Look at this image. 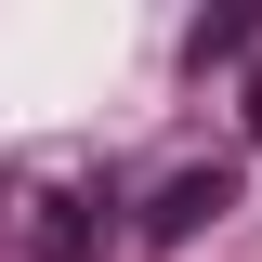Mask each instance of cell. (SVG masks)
<instances>
[{
  "instance_id": "1",
  "label": "cell",
  "mask_w": 262,
  "mask_h": 262,
  "mask_svg": "<svg viewBox=\"0 0 262 262\" xmlns=\"http://www.w3.org/2000/svg\"><path fill=\"white\" fill-rule=\"evenodd\" d=\"M223 210H236V170H223V158H184L158 196H144V249H196Z\"/></svg>"
},
{
  "instance_id": "2",
  "label": "cell",
  "mask_w": 262,
  "mask_h": 262,
  "mask_svg": "<svg viewBox=\"0 0 262 262\" xmlns=\"http://www.w3.org/2000/svg\"><path fill=\"white\" fill-rule=\"evenodd\" d=\"M27 249H39V262H92V249H105V196H79V184H66V196H39Z\"/></svg>"
},
{
  "instance_id": "3",
  "label": "cell",
  "mask_w": 262,
  "mask_h": 262,
  "mask_svg": "<svg viewBox=\"0 0 262 262\" xmlns=\"http://www.w3.org/2000/svg\"><path fill=\"white\" fill-rule=\"evenodd\" d=\"M249 39H262V13H196V27H184V66L210 79V66H236Z\"/></svg>"
}]
</instances>
